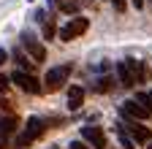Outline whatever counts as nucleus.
<instances>
[{
	"label": "nucleus",
	"instance_id": "nucleus-1",
	"mask_svg": "<svg viewBox=\"0 0 152 149\" xmlns=\"http://www.w3.org/2000/svg\"><path fill=\"white\" fill-rule=\"evenodd\" d=\"M44 119H38V117H30L27 119V125H25V130L16 136V141H14V146L16 149H25V146H30L35 138H41V133H44Z\"/></svg>",
	"mask_w": 152,
	"mask_h": 149
},
{
	"label": "nucleus",
	"instance_id": "nucleus-2",
	"mask_svg": "<svg viewBox=\"0 0 152 149\" xmlns=\"http://www.w3.org/2000/svg\"><path fill=\"white\" fill-rule=\"evenodd\" d=\"M71 71H73V65H71V63H63V65H54V68H49V71H46V76H44V87H46L49 92L60 89V87L68 81Z\"/></svg>",
	"mask_w": 152,
	"mask_h": 149
},
{
	"label": "nucleus",
	"instance_id": "nucleus-3",
	"mask_svg": "<svg viewBox=\"0 0 152 149\" xmlns=\"http://www.w3.org/2000/svg\"><path fill=\"white\" fill-rule=\"evenodd\" d=\"M90 27V19L87 16H73V19H68L63 27H60V41H73V38H79V35H84Z\"/></svg>",
	"mask_w": 152,
	"mask_h": 149
},
{
	"label": "nucleus",
	"instance_id": "nucleus-4",
	"mask_svg": "<svg viewBox=\"0 0 152 149\" xmlns=\"http://www.w3.org/2000/svg\"><path fill=\"white\" fill-rule=\"evenodd\" d=\"M22 49L30 54L33 63H44V60H46V49H44V44L38 41L33 33H27V30L22 33Z\"/></svg>",
	"mask_w": 152,
	"mask_h": 149
},
{
	"label": "nucleus",
	"instance_id": "nucleus-5",
	"mask_svg": "<svg viewBox=\"0 0 152 149\" xmlns=\"http://www.w3.org/2000/svg\"><path fill=\"white\" fill-rule=\"evenodd\" d=\"M11 81H14L19 89H22V92H27V95H38V92H41V84H38V79L33 76V73H22V71H14Z\"/></svg>",
	"mask_w": 152,
	"mask_h": 149
},
{
	"label": "nucleus",
	"instance_id": "nucleus-6",
	"mask_svg": "<svg viewBox=\"0 0 152 149\" xmlns=\"http://www.w3.org/2000/svg\"><path fill=\"white\" fill-rule=\"evenodd\" d=\"M120 114L125 117V119H133V122H141V119H149L152 114L141 106V103H136V100H125L122 106H120Z\"/></svg>",
	"mask_w": 152,
	"mask_h": 149
},
{
	"label": "nucleus",
	"instance_id": "nucleus-7",
	"mask_svg": "<svg viewBox=\"0 0 152 149\" xmlns=\"http://www.w3.org/2000/svg\"><path fill=\"white\" fill-rule=\"evenodd\" d=\"M82 138H84L92 149H106V133H103V127L84 125V127H82Z\"/></svg>",
	"mask_w": 152,
	"mask_h": 149
},
{
	"label": "nucleus",
	"instance_id": "nucleus-8",
	"mask_svg": "<svg viewBox=\"0 0 152 149\" xmlns=\"http://www.w3.org/2000/svg\"><path fill=\"white\" fill-rule=\"evenodd\" d=\"M122 130H128V133L136 138V144H149L152 141V130L144 127L141 122H133V119H125V125H120Z\"/></svg>",
	"mask_w": 152,
	"mask_h": 149
},
{
	"label": "nucleus",
	"instance_id": "nucleus-9",
	"mask_svg": "<svg viewBox=\"0 0 152 149\" xmlns=\"http://www.w3.org/2000/svg\"><path fill=\"white\" fill-rule=\"evenodd\" d=\"M122 63H125V68H128V73H130L133 84H144V81H147V68H144V63H141V60L128 57V60H122Z\"/></svg>",
	"mask_w": 152,
	"mask_h": 149
},
{
	"label": "nucleus",
	"instance_id": "nucleus-10",
	"mask_svg": "<svg viewBox=\"0 0 152 149\" xmlns=\"http://www.w3.org/2000/svg\"><path fill=\"white\" fill-rule=\"evenodd\" d=\"M82 103H84V89H82L79 84H73V87L68 89V108H71V111H79Z\"/></svg>",
	"mask_w": 152,
	"mask_h": 149
},
{
	"label": "nucleus",
	"instance_id": "nucleus-11",
	"mask_svg": "<svg viewBox=\"0 0 152 149\" xmlns=\"http://www.w3.org/2000/svg\"><path fill=\"white\" fill-rule=\"evenodd\" d=\"M49 6L60 8L63 14H79V8H82L79 0H49Z\"/></svg>",
	"mask_w": 152,
	"mask_h": 149
},
{
	"label": "nucleus",
	"instance_id": "nucleus-12",
	"mask_svg": "<svg viewBox=\"0 0 152 149\" xmlns=\"http://www.w3.org/2000/svg\"><path fill=\"white\" fill-rule=\"evenodd\" d=\"M114 71H117V79H120L122 87H136V84H133V79H130V73H128V68H125V63H117V65H114Z\"/></svg>",
	"mask_w": 152,
	"mask_h": 149
},
{
	"label": "nucleus",
	"instance_id": "nucleus-13",
	"mask_svg": "<svg viewBox=\"0 0 152 149\" xmlns=\"http://www.w3.org/2000/svg\"><path fill=\"white\" fill-rule=\"evenodd\" d=\"M14 63L22 68V73H30V71H33V65H35L30 57H25V52H14Z\"/></svg>",
	"mask_w": 152,
	"mask_h": 149
},
{
	"label": "nucleus",
	"instance_id": "nucleus-14",
	"mask_svg": "<svg viewBox=\"0 0 152 149\" xmlns=\"http://www.w3.org/2000/svg\"><path fill=\"white\" fill-rule=\"evenodd\" d=\"M41 25H44V38H46V41H52L54 35H57V27H54V19H52V16H44V22H41Z\"/></svg>",
	"mask_w": 152,
	"mask_h": 149
},
{
	"label": "nucleus",
	"instance_id": "nucleus-15",
	"mask_svg": "<svg viewBox=\"0 0 152 149\" xmlns=\"http://www.w3.org/2000/svg\"><path fill=\"white\" fill-rule=\"evenodd\" d=\"M16 119L14 117H6V119H0V136H8V133H14V130H16Z\"/></svg>",
	"mask_w": 152,
	"mask_h": 149
},
{
	"label": "nucleus",
	"instance_id": "nucleus-16",
	"mask_svg": "<svg viewBox=\"0 0 152 149\" xmlns=\"http://www.w3.org/2000/svg\"><path fill=\"white\" fill-rule=\"evenodd\" d=\"M117 133H120V144H122V149H136V144H133V141L128 138V133H125V130H122V127L117 130Z\"/></svg>",
	"mask_w": 152,
	"mask_h": 149
},
{
	"label": "nucleus",
	"instance_id": "nucleus-17",
	"mask_svg": "<svg viewBox=\"0 0 152 149\" xmlns=\"http://www.w3.org/2000/svg\"><path fill=\"white\" fill-rule=\"evenodd\" d=\"M106 89H111V79H101L98 81V92H106Z\"/></svg>",
	"mask_w": 152,
	"mask_h": 149
},
{
	"label": "nucleus",
	"instance_id": "nucleus-18",
	"mask_svg": "<svg viewBox=\"0 0 152 149\" xmlns=\"http://www.w3.org/2000/svg\"><path fill=\"white\" fill-rule=\"evenodd\" d=\"M71 149H90L84 141H71Z\"/></svg>",
	"mask_w": 152,
	"mask_h": 149
},
{
	"label": "nucleus",
	"instance_id": "nucleus-19",
	"mask_svg": "<svg viewBox=\"0 0 152 149\" xmlns=\"http://www.w3.org/2000/svg\"><path fill=\"white\" fill-rule=\"evenodd\" d=\"M6 87H8V79H6V76H0V95L6 92Z\"/></svg>",
	"mask_w": 152,
	"mask_h": 149
},
{
	"label": "nucleus",
	"instance_id": "nucleus-20",
	"mask_svg": "<svg viewBox=\"0 0 152 149\" xmlns=\"http://www.w3.org/2000/svg\"><path fill=\"white\" fill-rule=\"evenodd\" d=\"M111 3H114V8H117V11H125V0H111Z\"/></svg>",
	"mask_w": 152,
	"mask_h": 149
},
{
	"label": "nucleus",
	"instance_id": "nucleus-21",
	"mask_svg": "<svg viewBox=\"0 0 152 149\" xmlns=\"http://www.w3.org/2000/svg\"><path fill=\"white\" fill-rule=\"evenodd\" d=\"M6 60H8V52H6V49H0V65H3Z\"/></svg>",
	"mask_w": 152,
	"mask_h": 149
},
{
	"label": "nucleus",
	"instance_id": "nucleus-22",
	"mask_svg": "<svg viewBox=\"0 0 152 149\" xmlns=\"http://www.w3.org/2000/svg\"><path fill=\"white\" fill-rule=\"evenodd\" d=\"M147 108H149V114H152V92H147Z\"/></svg>",
	"mask_w": 152,
	"mask_h": 149
},
{
	"label": "nucleus",
	"instance_id": "nucleus-23",
	"mask_svg": "<svg viewBox=\"0 0 152 149\" xmlns=\"http://www.w3.org/2000/svg\"><path fill=\"white\" fill-rule=\"evenodd\" d=\"M130 3L136 6V8H144V0H130Z\"/></svg>",
	"mask_w": 152,
	"mask_h": 149
},
{
	"label": "nucleus",
	"instance_id": "nucleus-24",
	"mask_svg": "<svg viewBox=\"0 0 152 149\" xmlns=\"http://www.w3.org/2000/svg\"><path fill=\"white\" fill-rule=\"evenodd\" d=\"M8 146V141H6V136H0V149H6Z\"/></svg>",
	"mask_w": 152,
	"mask_h": 149
},
{
	"label": "nucleus",
	"instance_id": "nucleus-25",
	"mask_svg": "<svg viewBox=\"0 0 152 149\" xmlns=\"http://www.w3.org/2000/svg\"><path fill=\"white\" fill-rule=\"evenodd\" d=\"M147 149H152V141H149V146H147Z\"/></svg>",
	"mask_w": 152,
	"mask_h": 149
},
{
	"label": "nucleus",
	"instance_id": "nucleus-26",
	"mask_svg": "<svg viewBox=\"0 0 152 149\" xmlns=\"http://www.w3.org/2000/svg\"><path fill=\"white\" fill-rule=\"evenodd\" d=\"M79 3H82V0H79ZM84 3H90V0H84Z\"/></svg>",
	"mask_w": 152,
	"mask_h": 149
},
{
	"label": "nucleus",
	"instance_id": "nucleus-27",
	"mask_svg": "<svg viewBox=\"0 0 152 149\" xmlns=\"http://www.w3.org/2000/svg\"><path fill=\"white\" fill-rule=\"evenodd\" d=\"M149 3H152V0H149Z\"/></svg>",
	"mask_w": 152,
	"mask_h": 149
}]
</instances>
